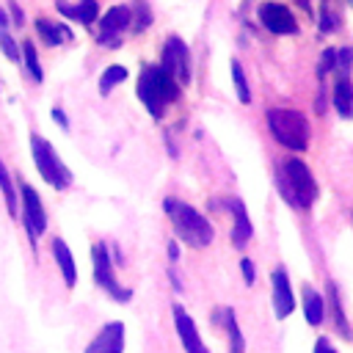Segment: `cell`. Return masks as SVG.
Masks as SVG:
<instances>
[{"label":"cell","instance_id":"1","mask_svg":"<svg viewBox=\"0 0 353 353\" xmlns=\"http://www.w3.org/2000/svg\"><path fill=\"white\" fill-rule=\"evenodd\" d=\"M163 210H165V215L171 221V229L176 232L179 240H185L193 248H207L212 243L215 229L199 210H193L190 204H185L182 199H174V196L163 201Z\"/></svg>","mask_w":353,"mask_h":353},{"label":"cell","instance_id":"2","mask_svg":"<svg viewBox=\"0 0 353 353\" xmlns=\"http://www.w3.org/2000/svg\"><path fill=\"white\" fill-rule=\"evenodd\" d=\"M276 188L287 199V204L298 207V210H309L317 199V182L301 157H290L281 163V168L276 174Z\"/></svg>","mask_w":353,"mask_h":353},{"label":"cell","instance_id":"3","mask_svg":"<svg viewBox=\"0 0 353 353\" xmlns=\"http://www.w3.org/2000/svg\"><path fill=\"white\" fill-rule=\"evenodd\" d=\"M265 121H268L270 135H273L281 146H287V149H292V152H303V149L309 146L312 130H309V121H306L303 113H298V110H292V108H270V110L265 113Z\"/></svg>","mask_w":353,"mask_h":353},{"label":"cell","instance_id":"4","mask_svg":"<svg viewBox=\"0 0 353 353\" xmlns=\"http://www.w3.org/2000/svg\"><path fill=\"white\" fill-rule=\"evenodd\" d=\"M30 154H33V163L39 168V176L47 185H52L55 190H66L72 185V171L61 163V157L55 154L50 141H44L41 135H30Z\"/></svg>","mask_w":353,"mask_h":353},{"label":"cell","instance_id":"5","mask_svg":"<svg viewBox=\"0 0 353 353\" xmlns=\"http://www.w3.org/2000/svg\"><path fill=\"white\" fill-rule=\"evenodd\" d=\"M91 265H94V281L97 287H102L113 301H130L132 292L130 290H121L119 281H116V273H113V259H110V251L105 243H94L91 245Z\"/></svg>","mask_w":353,"mask_h":353},{"label":"cell","instance_id":"6","mask_svg":"<svg viewBox=\"0 0 353 353\" xmlns=\"http://www.w3.org/2000/svg\"><path fill=\"white\" fill-rule=\"evenodd\" d=\"M19 204H22V226H25V234H28L30 245L36 248V240H39V237L44 234V229H47V212H44V207H41L39 193H36L28 182L19 185Z\"/></svg>","mask_w":353,"mask_h":353},{"label":"cell","instance_id":"7","mask_svg":"<svg viewBox=\"0 0 353 353\" xmlns=\"http://www.w3.org/2000/svg\"><path fill=\"white\" fill-rule=\"evenodd\" d=\"M163 72H168L179 85L190 83V52L179 36H168L163 47Z\"/></svg>","mask_w":353,"mask_h":353},{"label":"cell","instance_id":"8","mask_svg":"<svg viewBox=\"0 0 353 353\" xmlns=\"http://www.w3.org/2000/svg\"><path fill=\"white\" fill-rule=\"evenodd\" d=\"M138 99L143 102V108L149 110L152 119L163 116V85H160V66H143L141 77H138Z\"/></svg>","mask_w":353,"mask_h":353},{"label":"cell","instance_id":"9","mask_svg":"<svg viewBox=\"0 0 353 353\" xmlns=\"http://www.w3.org/2000/svg\"><path fill=\"white\" fill-rule=\"evenodd\" d=\"M256 17L276 36H290V33L298 30V22H295L292 11L287 6H281V3H262L259 11H256Z\"/></svg>","mask_w":353,"mask_h":353},{"label":"cell","instance_id":"10","mask_svg":"<svg viewBox=\"0 0 353 353\" xmlns=\"http://www.w3.org/2000/svg\"><path fill=\"white\" fill-rule=\"evenodd\" d=\"M171 312H174V328H176V336H179L185 353H210L207 345L201 342V336H199V331H196V323H193V317L188 314V309L179 306V303H174Z\"/></svg>","mask_w":353,"mask_h":353},{"label":"cell","instance_id":"11","mask_svg":"<svg viewBox=\"0 0 353 353\" xmlns=\"http://www.w3.org/2000/svg\"><path fill=\"white\" fill-rule=\"evenodd\" d=\"M270 284H273V314L279 320L290 317L292 309H295V298H292V284H290V276L284 268H276L270 273Z\"/></svg>","mask_w":353,"mask_h":353},{"label":"cell","instance_id":"12","mask_svg":"<svg viewBox=\"0 0 353 353\" xmlns=\"http://www.w3.org/2000/svg\"><path fill=\"white\" fill-rule=\"evenodd\" d=\"M85 353H124V323L110 320L99 328V334L88 342Z\"/></svg>","mask_w":353,"mask_h":353},{"label":"cell","instance_id":"13","mask_svg":"<svg viewBox=\"0 0 353 353\" xmlns=\"http://www.w3.org/2000/svg\"><path fill=\"white\" fill-rule=\"evenodd\" d=\"M226 207H229V212L234 215L232 221V245L234 248H243V245H248V240H251V234H254V226H251V221H248V212H245V204L240 201V199H226Z\"/></svg>","mask_w":353,"mask_h":353},{"label":"cell","instance_id":"14","mask_svg":"<svg viewBox=\"0 0 353 353\" xmlns=\"http://www.w3.org/2000/svg\"><path fill=\"white\" fill-rule=\"evenodd\" d=\"M52 256H55V265H58V270H61V276H63V284H66V287H74V284H77V265H74V259H72L69 245H66L61 237L52 240Z\"/></svg>","mask_w":353,"mask_h":353},{"label":"cell","instance_id":"15","mask_svg":"<svg viewBox=\"0 0 353 353\" xmlns=\"http://www.w3.org/2000/svg\"><path fill=\"white\" fill-rule=\"evenodd\" d=\"M331 102H334V108L342 119H353V83H350V77L339 74V80L334 85V94H331Z\"/></svg>","mask_w":353,"mask_h":353},{"label":"cell","instance_id":"16","mask_svg":"<svg viewBox=\"0 0 353 353\" xmlns=\"http://www.w3.org/2000/svg\"><path fill=\"white\" fill-rule=\"evenodd\" d=\"M132 22V11L127 6H113L99 19V33H121Z\"/></svg>","mask_w":353,"mask_h":353},{"label":"cell","instance_id":"17","mask_svg":"<svg viewBox=\"0 0 353 353\" xmlns=\"http://www.w3.org/2000/svg\"><path fill=\"white\" fill-rule=\"evenodd\" d=\"M303 317L309 325H320L325 317V298L312 287L303 290Z\"/></svg>","mask_w":353,"mask_h":353},{"label":"cell","instance_id":"18","mask_svg":"<svg viewBox=\"0 0 353 353\" xmlns=\"http://www.w3.org/2000/svg\"><path fill=\"white\" fill-rule=\"evenodd\" d=\"M36 30H39V36L44 39V44H50V47H55V44L72 39V30H69L66 25H61V22H50V19H44V17L36 19Z\"/></svg>","mask_w":353,"mask_h":353},{"label":"cell","instance_id":"19","mask_svg":"<svg viewBox=\"0 0 353 353\" xmlns=\"http://www.w3.org/2000/svg\"><path fill=\"white\" fill-rule=\"evenodd\" d=\"M218 320L223 323L226 334H229V353H245V339H243V331L237 325V317L232 309H221L218 312Z\"/></svg>","mask_w":353,"mask_h":353},{"label":"cell","instance_id":"20","mask_svg":"<svg viewBox=\"0 0 353 353\" xmlns=\"http://www.w3.org/2000/svg\"><path fill=\"white\" fill-rule=\"evenodd\" d=\"M328 303H331V312H334V323H336L339 334H342L345 339H353V331H350V323H347V317H345V312H342L339 290H336V284H334V281H328Z\"/></svg>","mask_w":353,"mask_h":353},{"label":"cell","instance_id":"21","mask_svg":"<svg viewBox=\"0 0 353 353\" xmlns=\"http://www.w3.org/2000/svg\"><path fill=\"white\" fill-rule=\"evenodd\" d=\"M0 193H3V199H6L8 212L17 215V212H19V193H17V188H14V182H11V174L6 171L3 163H0Z\"/></svg>","mask_w":353,"mask_h":353},{"label":"cell","instance_id":"22","mask_svg":"<svg viewBox=\"0 0 353 353\" xmlns=\"http://www.w3.org/2000/svg\"><path fill=\"white\" fill-rule=\"evenodd\" d=\"M124 80H127V69H124L121 63H110V66L102 72V77H99V94H102V97L110 94V88L119 85V83H124Z\"/></svg>","mask_w":353,"mask_h":353},{"label":"cell","instance_id":"23","mask_svg":"<svg viewBox=\"0 0 353 353\" xmlns=\"http://www.w3.org/2000/svg\"><path fill=\"white\" fill-rule=\"evenodd\" d=\"M232 83H234V91H237V99L243 102V105H248L251 102V91H248V80H245V72H243V66H240V61H234L232 58Z\"/></svg>","mask_w":353,"mask_h":353},{"label":"cell","instance_id":"24","mask_svg":"<svg viewBox=\"0 0 353 353\" xmlns=\"http://www.w3.org/2000/svg\"><path fill=\"white\" fill-rule=\"evenodd\" d=\"M22 61H25V66H28V74H30L36 83H41L44 72H41V66H39V55H36L33 41H22Z\"/></svg>","mask_w":353,"mask_h":353},{"label":"cell","instance_id":"25","mask_svg":"<svg viewBox=\"0 0 353 353\" xmlns=\"http://www.w3.org/2000/svg\"><path fill=\"white\" fill-rule=\"evenodd\" d=\"M77 19L83 25H91L97 19V0H77Z\"/></svg>","mask_w":353,"mask_h":353},{"label":"cell","instance_id":"26","mask_svg":"<svg viewBox=\"0 0 353 353\" xmlns=\"http://www.w3.org/2000/svg\"><path fill=\"white\" fill-rule=\"evenodd\" d=\"M331 69H336V50H334V47L323 50V55H320V63H317V77H325Z\"/></svg>","mask_w":353,"mask_h":353},{"label":"cell","instance_id":"27","mask_svg":"<svg viewBox=\"0 0 353 353\" xmlns=\"http://www.w3.org/2000/svg\"><path fill=\"white\" fill-rule=\"evenodd\" d=\"M336 69H339V74L350 77V69H353V50L350 47L336 50Z\"/></svg>","mask_w":353,"mask_h":353},{"label":"cell","instance_id":"28","mask_svg":"<svg viewBox=\"0 0 353 353\" xmlns=\"http://www.w3.org/2000/svg\"><path fill=\"white\" fill-rule=\"evenodd\" d=\"M320 33H331V30H336V25H339V19H336V14L328 8V6H323L320 8Z\"/></svg>","mask_w":353,"mask_h":353},{"label":"cell","instance_id":"29","mask_svg":"<svg viewBox=\"0 0 353 353\" xmlns=\"http://www.w3.org/2000/svg\"><path fill=\"white\" fill-rule=\"evenodd\" d=\"M135 11H138V17H135V30L149 28V25H152V11H149V6H146L143 0H135Z\"/></svg>","mask_w":353,"mask_h":353},{"label":"cell","instance_id":"30","mask_svg":"<svg viewBox=\"0 0 353 353\" xmlns=\"http://www.w3.org/2000/svg\"><path fill=\"white\" fill-rule=\"evenodd\" d=\"M0 50H3V52H6V55H8L11 61L22 58V50L17 47V41H14V39H11V36H8L6 30H0Z\"/></svg>","mask_w":353,"mask_h":353},{"label":"cell","instance_id":"31","mask_svg":"<svg viewBox=\"0 0 353 353\" xmlns=\"http://www.w3.org/2000/svg\"><path fill=\"white\" fill-rule=\"evenodd\" d=\"M240 270H243V281H245V284H254V279H256L254 262H251V259H243V262H240Z\"/></svg>","mask_w":353,"mask_h":353},{"label":"cell","instance_id":"32","mask_svg":"<svg viewBox=\"0 0 353 353\" xmlns=\"http://www.w3.org/2000/svg\"><path fill=\"white\" fill-rule=\"evenodd\" d=\"M99 44L116 50V47H121V33H99Z\"/></svg>","mask_w":353,"mask_h":353},{"label":"cell","instance_id":"33","mask_svg":"<svg viewBox=\"0 0 353 353\" xmlns=\"http://www.w3.org/2000/svg\"><path fill=\"white\" fill-rule=\"evenodd\" d=\"M55 8H58L63 17H69V19H77V6H69L66 0H58V3H55Z\"/></svg>","mask_w":353,"mask_h":353},{"label":"cell","instance_id":"34","mask_svg":"<svg viewBox=\"0 0 353 353\" xmlns=\"http://www.w3.org/2000/svg\"><path fill=\"white\" fill-rule=\"evenodd\" d=\"M314 353H336V347H334L325 336H320V339L314 342Z\"/></svg>","mask_w":353,"mask_h":353},{"label":"cell","instance_id":"35","mask_svg":"<svg viewBox=\"0 0 353 353\" xmlns=\"http://www.w3.org/2000/svg\"><path fill=\"white\" fill-rule=\"evenodd\" d=\"M52 119L58 121V127H61V130H69V119H66V113H63L61 108H52Z\"/></svg>","mask_w":353,"mask_h":353},{"label":"cell","instance_id":"36","mask_svg":"<svg viewBox=\"0 0 353 353\" xmlns=\"http://www.w3.org/2000/svg\"><path fill=\"white\" fill-rule=\"evenodd\" d=\"M8 6H11V14H14V25H25V17H22V8H19V6L14 3V0H11Z\"/></svg>","mask_w":353,"mask_h":353},{"label":"cell","instance_id":"37","mask_svg":"<svg viewBox=\"0 0 353 353\" xmlns=\"http://www.w3.org/2000/svg\"><path fill=\"white\" fill-rule=\"evenodd\" d=\"M168 259H171V262L179 259V248H176V243H168Z\"/></svg>","mask_w":353,"mask_h":353},{"label":"cell","instance_id":"38","mask_svg":"<svg viewBox=\"0 0 353 353\" xmlns=\"http://www.w3.org/2000/svg\"><path fill=\"white\" fill-rule=\"evenodd\" d=\"M168 279H171V284H174V290H176V292H182V290H185V287H182V281L176 279V273H174V270H168Z\"/></svg>","mask_w":353,"mask_h":353},{"label":"cell","instance_id":"39","mask_svg":"<svg viewBox=\"0 0 353 353\" xmlns=\"http://www.w3.org/2000/svg\"><path fill=\"white\" fill-rule=\"evenodd\" d=\"M6 25H8V14H6V11H3V8H0V30H3V28H6Z\"/></svg>","mask_w":353,"mask_h":353}]
</instances>
